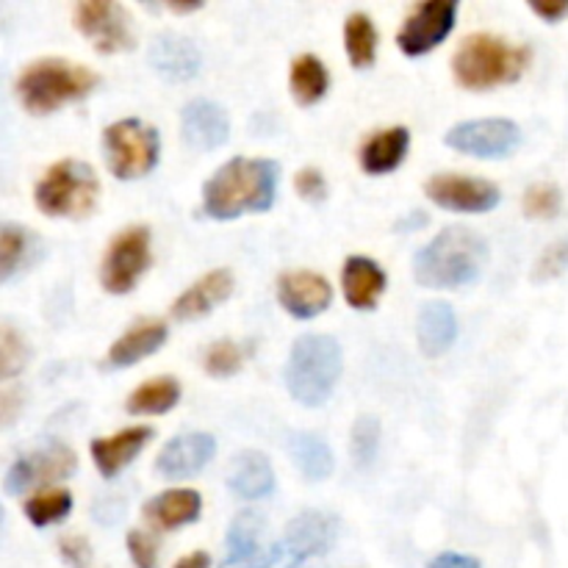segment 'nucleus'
Wrapping results in <instances>:
<instances>
[{
	"instance_id": "nucleus-1",
	"label": "nucleus",
	"mask_w": 568,
	"mask_h": 568,
	"mask_svg": "<svg viewBox=\"0 0 568 568\" xmlns=\"http://www.w3.org/2000/svg\"><path fill=\"white\" fill-rule=\"evenodd\" d=\"M281 166L270 159H231L203 186V214L211 220H239L264 214L275 205Z\"/></svg>"
},
{
	"instance_id": "nucleus-2",
	"label": "nucleus",
	"mask_w": 568,
	"mask_h": 568,
	"mask_svg": "<svg viewBox=\"0 0 568 568\" xmlns=\"http://www.w3.org/2000/svg\"><path fill=\"white\" fill-rule=\"evenodd\" d=\"M488 264V242L471 227H444L414 258V277L425 288H460L475 283Z\"/></svg>"
},
{
	"instance_id": "nucleus-3",
	"label": "nucleus",
	"mask_w": 568,
	"mask_h": 568,
	"mask_svg": "<svg viewBox=\"0 0 568 568\" xmlns=\"http://www.w3.org/2000/svg\"><path fill=\"white\" fill-rule=\"evenodd\" d=\"M532 61V50L527 44H514L494 33H471L464 39L453 59L455 81L471 92L514 83L525 75Z\"/></svg>"
},
{
	"instance_id": "nucleus-4",
	"label": "nucleus",
	"mask_w": 568,
	"mask_h": 568,
	"mask_svg": "<svg viewBox=\"0 0 568 568\" xmlns=\"http://www.w3.org/2000/svg\"><path fill=\"white\" fill-rule=\"evenodd\" d=\"M100 83L98 72L78 61L67 59H39L22 70L17 78V94L26 105L28 114L44 116L53 114L64 103H75L94 92Z\"/></svg>"
},
{
	"instance_id": "nucleus-5",
	"label": "nucleus",
	"mask_w": 568,
	"mask_h": 568,
	"mask_svg": "<svg viewBox=\"0 0 568 568\" xmlns=\"http://www.w3.org/2000/svg\"><path fill=\"white\" fill-rule=\"evenodd\" d=\"M344 369L342 344L325 333H308L294 342L286 364V388L305 408H320L336 388Z\"/></svg>"
},
{
	"instance_id": "nucleus-6",
	"label": "nucleus",
	"mask_w": 568,
	"mask_h": 568,
	"mask_svg": "<svg viewBox=\"0 0 568 568\" xmlns=\"http://www.w3.org/2000/svg\"><path fill=\"white\" fill-rule=\"evenodd\" d=\"M100 197V181L87 161L64 159L44 172L37 183V209L44 216L59 220H83L94 211Z\"/></svg>"
},
{
	"instance_id": "nucleus-7",
	"label": "nucleus",
	"mask_w": 568,
	"mask_h": 568,
	"mask_svg": "<svg viewBox=\"0 0 568 568\" xmlns=\"http://www.w3.org/2000/svg\"><path fill=\"white\" fill-rule=\"evenodd\" d=\"M105 164L120 181H136L150 175L159 164L161 136L142 120H120L103 131Z\"/></svg>"
},
{
	"instance_id": "nucleus-8",
	"label": "nucleus",
	"mask_w": 568,
	"mask_h": 568,
	"mask_svg": "<svg viewBox=\"0 0 568 568\" xmlns=\"http://www.w3.org/2000/svg\"><path fill=\"white\" fill-rule=\"evenodd\" d=\"M150 264H153L150 231L144 225L125 227L105 250L103 264H100V283L109 294H128L136 288Z\"/></svg>"
},
{
	"instance_id": "nucleus-9",
	"label": "nucleus",
	"mask_w": 568,
	"mask_h": 568,
	"mask_svg": "<svg viewBox=\"0 0 568 568\" xmlns=\"http://www.w3.org/2000/svg\"><path fill=\"white\" fill-rule=\"evenodd\" d=\"M75 26L98 53L114 55L136 48V31L125 6L114 0H83L75 6Z\"/></svg>"
},
{
	"instance_id": "nucleus-10",
	"label": "nucleus",
	"mask_w": 568,
	"mask_h": 568,
	"mask_svg": "<svg viewBox=\"0 0 568 568\" xmlns=\"http://www.w3.org/2000/svg\"><path fill=\"white\" fill-rule=\"evenodd\" d=\"M444 142H447V148L475 155V159H505V155L519 150L521 128L516 122L503 120V116L469 120L449 128Z\"/></svg>"
},
{
	"instance_id": "nucleus-11",
	"label": "nucleus",
	"mask_w": 568,
	"mask_h": 568,
	"mask_svg": "<svg viewBox=\"0 0 568 568\" xmlns=\"http://www.w3.org/2000/svg\"><path fill=\"white\" fill-rule=\"evenodd\" d=\"M455 20H458V3L455 0H425V3H416L397 33L399 50L405 55L430 53L453 33Z\"/></svg>"
},
{
	"instance_id": "nucleus-12",
	"label": "nucleus",
	"mask_w": 568,
	"mask_h": 568,
	"mask_svg": "<svg viewBox=\"0 0 568 568\" xmlns=\"http://www.w3.org/2000/svg\"><path fill=\"white\" fill-rule=\"evenodd\" d=\"M427 197L442 209L455 214H486L494 211L503 200L497 183L475 175H458V172H442L433 175L425 186Z\"/></svg>"
},
{
	"instance_id": "nucleus-13",
	"label": "nucleus",
	"mask_w": 568,
	"mask_h": 568,
	"mask_svg": "<svg viewBox=\"0 0 568 568\" xmlns=\"http://www.w3.org/2000/svg\"><path fill=\"white\" fill-rule=\"evenodd\" d=\"M75 466L78 458L67 444L50 442L48 447L39 449V453L14 460V466H11L9 475H6V494H9V497H17V494L42 486V483L64 480V477L75 475Z\"/></svg>"
},
{
	"instance_id": "nucleus-14",
	"label": "nucleus",
	"mask_w": 568,
	"mask_h": 568,
	"mask_svg": "<svg viewBox=\"0 0 568 568\" xmlns=\"http://www.w3.org/2000/svg\"><path fill=\"white\" fill-rule=\"evenodd\" d=\"M216 442L209 433H186L166 444L155 458V471L164 480H183V477H194L214 460Z\"/></svg>"
},
{
	"instance_id": "nucleus-15",
	"label": "nucleus",
	"mask_w": 568,
	"mask_h": 568,
	"mask_svg": "<svg viewBox=\"0 0 568 568\" xmlns=\"http://www.w3.org/2000/svg\"><path fill=\"white\" fill-rule=\"evenodd\" d=\"M181 133L189 148L211 153V150L222 148L227 142V136H231V120H227V111L220 103L197 98L183 105Z\"/></svg>"
},
{
	"instance_id": "nucleus-16",
	"label": "nucleus",
	"mask_w": 568,
	"mask_h": 568,
	"mask_svg": "<svg viewBox=\"0 0 568 568\" xmlns=\"http://www.w3.org/2000/svg\"><path fill=\"white\" fill-rule=\"evenodd\" d=\"M277 300L297 320H314L322 311L331 308L333 288L316 272L297 270L281 275V281H277Z\"/></svg>"
},
{
	"instance_id": "nucleus-17",
	"label": "nucleus",
	"mask_w": 568,
	"mask_h": 568,
	"mask_svg": "<svg viewBox=\"0 0 568 568\" xmlns=\"http://www.w3.org/2000/svg\"><path fill=\"white\" fill-rule=\"evenodd\" d=\"M148 59L153 70L170 83L192 81V78H197L200 67H203V55H200L197 44L192 39L181 37V33H159L150 42Z\"/></svg>"
},
{
	"instance_id": "nucleus-18",
	"label": "nucleus",
	"mask_w": 568,
	"mask_h": 568,
	"mask_svg": "<svg viewBox=\"0 0 568 568\" xmlns=\"http://www.w3.org/2000/svg\"><path fill=\"white\" fill-rule=\"evenodd\" d=\"M386 272L377 261L366 258V255H349L344 261L342 270V288L347 297L349 308L355 311H372L381 303L383 292H386Z\"/></svg>"
},
{
	"instance_id": "nucleus-19",
	"label": "nucleus",
	"mask_w": 568,
	"mask_h": 568,
	"mask_svg": "<svg viewBox=\"0 0 568 568\" xmlns=\"http://www.w3.org/2000/svg\"><path fill=\"white\" fill-rule=\"evenodd\" d=\"M233 294V272L214 270L200 277L197 283L186 288L181 297L172 303V316L178 322H194L200 316H209L220 303H225Z\"/></svg>"
},
{
	"instance_id": "nucleus-20",
	"label": "nucleus",
	"mask_w": 568,
	"mask_h": 568,
	"mask_svg": "<svg viewBox=\"0 0 568 568\" xmlns=\"http://www.w3.org/2000/svg\"><path fill=\"white\" fill-rule=\"evenodd\" d=\"M153 438V430L150 427H128V430L116 433V436L109 438H94L92 442V460L98 466L100 475L105 480H114V477L122 475L128 464L136 458L144 449V444Z\"/></svg>"
},
{
	"instance_id": "nucleus-21",
	"label": "nucleus",
	"mask_w": 568,
	"mask_h": 568,
	"mask_svg": "<svg viewBox=\"0 0 568 568\" xmlns=\"http://www.w3.org/2000/svg\"><path fill=\"white\" fill-rule=\"evenodd\" d=\"M142 514L148 519V525H153L155 530H178V527H186L200 519V514H203V497L197 491H192V488H172V491L148 499Z\"/></svg>"
},
{
	"instance_id": "nucleus-22",
	"label": "nucleus",
	"mask_w": 568,
	"mask_h": 568,
	"mask_svg": "<svg viewBox=\"0 0 568 568\" xmlns=\"http://www.w3.org/2000/svg\"><path fill=\"white\" fill-rule=\"evenodd\" d=\"M410 148V131L405 125L386 128V131H377L361 144V170L366 175H388V172L397 170L405 161Z\"/></svg>"
},
{
	"instance_id": "nucleus-23",
	"label": "nucleus",
	"mask_w": 568,
	"mask_h": 568,
	"mask_svg": "<svg viewBox=\"0 0 568 568\" xmlns=\"http://www.w3.org/2000/svg\"><path fill=\"white\" fill-rule=\"evenodd\" d=\"M416 338L427 358H438L447 353L458 338V316H455L453 305L442 303V300H430L422 305L419 320H416Z\"/></svg>"
},
{
	"instance_id": "nucleus-24",
	"label": "nucleus",
	"mask_w": 568,
	"mask_h": 568,
	"mask_svg": "<svg viewBox=\"0 0 568 568\" xmlns=\"http://www.w3.org/2000/svg\"><path fill=\"white\" fill-rule=\"evenodd\" d=\"M227 488L239 499H264L275 491V471L266 455L247 449L231 460L227 469Z\"/></svg>"
},
{
	"instance_id": "nucleus-25",
	"label": "nucleus",
	"mask_w": 568,
	"mask_h": 568,
	"mask_svg": "<svg viewBox=\"0 0 568 568\" xmlns=\"http://www.w3.org/2000/svg\"><path fill=\"white\" fill-rule=\"evenodd\" d=\"M166 336H170V331H166V325L161 320L142 322V325L125 331L114 344H111L109 355H105V364H109L111 369H128V366L150 358L155 349L164 347Z\"/></svg>"
},
{
	"instance_id": "nucleus-26",
	"label": "nucleus",
	"mask_w": 568,
	"mask_h": 568,
	"mask_svg": "<svg viewBox=\"0 0 568 568\" xmlns=\"http://www.w3.org/2000/svg\"><path fill=\"white\" fill-rule=\"evenodd\" d=\"M336 527L338 521L333 516L320 514V510H305L297 519L288 521L286 527V547H292L294 552L314 555V558H322V555L331 549V544L336 541Z\"/></svg>"
},
{
	"instance_id": "nucleus-27",
	"label": "nucleus",
	"mask_w": 568,
	"mask_h": 568,
	"mask_svg": "<svg viewBox=\"0 0 568 568\" xmlns=\"http://www.w3.org/2000/svg\"><path fill=\"white\" fill-rule=\"evenodd\" d=\"M42 253V242L31 231L3 222V227H0V281L9 283L17 272L37 264Z\"/></svg>"
},
{
	"instance_id": "nucleus-28",
	"label": "nucleus",
	"mask_w": 568,
	"mask_h": 568,
	"mask_svg": "<svg viewBox=\"0 0 568 568\" xmlns=\"http://www.w3.org/2000/svg\"><path fill=\"white\" fill-rule=\"evenodd\" d=\"M288 455L300 475L311 483H322L333 475V453L327 442L316 433L297 430L288 436Z\"/></svg>"
},
{
	"instance_id": "nucleus-29",
	"label": "nucleus",
	"mask_w": 568,
	"mask_h": 568,
	"mask_svg": "<svg viewBox=\"0 0 568 568\" xmlns=\"http://www.w3.org/2000/svg\"><path fill=\"white\" fill-rule=\"evenodd\" d=\"M181 403V383L175 377H155L142 383L136 392L128 397L125 408L133 416H161Z\"/></svg>"
},
{
	"instance_id": "nucleus-30",
	"label": "nucleus",
	"mask_w": 568,
	"mask_h": 568,
	"mask_svg": "<svg viewBox=\"0 0 568 568\" xmlns=\"http://www.w3.org/2000/svg\"><path fill=\"white\" fill-rule=\"evenodd\" d=\"M288 87H292L294 100H297L300 105L320 103L327 94V87H331L327 67L322 64V59H316V55L311 53L297 55L292 64V75H288Z\"/></svg>"
},
{
	"instance_id": "nucleus-31",
	"label": "nucleus",
	"mask_w": 568,
	"mask_h": 568,
	"mask_svg": "<svg viewBox=\"0 0 568 568\" xmlns=\"http://www.w3.org/2000/svg\"><path fill=\"white\" fill-rule=\"evenodd\" d=\"M344 48L355 70H369L377 59V28L369 14L353 11L344 22Z\"/></svg>"
},
{
	"instance_id": "nucleus-32",
	"label": "nucleus",
	"mask_w": 568,
	"mask_h": 568,
	"mask_svg": "<svg viewBox=\"0 0 568 568\" xmlns=\"http://www.w3.org/2000/svg\"><path fill=\"white\" fill-rule=\"evenodd\" d=\"M261 532H264V519L255 510H244L233 519L231 532H227V558H258L261 552Z\"/></svg>"
},
{
	"instance_id": "nucleus-33",
	"label": "nucleus",
	"mask_w": 568,
	"mask_h": 568,
	"mask_svg": "<svg viewBox=\"0 0 568 568\" xmlns=\"http://www.w3.org/2000/svg\"><path fill=\"white\" fill-rule=\"evenodd\" d=\"M72 514V494L67 488L33 494L26 503V516L33 527H50Z\"/></svg>"
},
{
	"instance_id": "nucleus-34",
	"label": "nucleus",
	"mask_w": 568,
	"mask_h": 568,
	"mask_svg": "<svg viewBox=\"0 0 568 568\" xmlns=\"http://www.w3.org/2000/svg\"><path fill=\"white\" fill-rule=\"evenodd\" d=\"M253 344H239V342H214L209 349H205L203 366L211 377H231L236 375L239 369L247 361Z\"/></svg>"
},
{
	"instance_id": "nucleus-35",
	"label": "nucleus",
	"mask_w": 568,
	"mask_h": 568,
	"mask_svg": "<svg viewBox=\"0 0 568 568\" xmlns=\"http://www.w3.org/2000/svg\"><path fill=\"white\" fill-rule=\"evenodd\" d=\"M525 214L530 220H555L560 214V205H564V197H560V189L555 183H532L525 192Z\"/></svg>"
},
{
	"instance_id": "nucleus-36",
	"label": "nucleus",
	"mask_w": 568,
	"mask_h": 568,
	"mask_svg": "<svg viewBox=\"0 0 568 568\" xmlns=\"http://www.w3.org/2000/svg\"><path fill=\"white\" fill-rule=\"evenodd\" d=\"M381 449V422L364 414L353 425V458L358 466H372Z\"/></svg>"
},
{
	"instance_id": "nucleus-37",
	"label": "nucleus",
	"mask_w": 568,
	"mask_h": 568,
	"mask_svg": "<svg viewBox=\"0 0 568 568\" xmlns=\"http://www.w3.org/2000/svg\"><path fill=\"white\" fill-rule=\"evenodd\" d=\"M31 358V349H28L26 338L14 331V327L3 325L0 331V375L9 381L17 372H22V366Z\"/></svg>"
},
{
	"instance_id": "nucleus-38",
	"label": "nucleus",
	"mask_w": 568,
	"mask_h": 568,
	"mask_svg": "<svg viewBox=\"0 0 568 568\" xmlns=\"http://www.w3.org/2000/svg\"><path fill=\"white\" fill-rule=\"evenodd\" d=\"M59 552L70 568H103L94 558L92 544L83 536H64L59 541Z\"/></svg>"
},
{
	"instance_id": "nucleus-39",
	"label": "nucleus",
	"mask_w": 568,
	"mask_h": 568,
	"mask_svg": "<svg viewBox=\"0 0 568 568\" xmlns=\"http://www.w3.org/2000/svg\"><path fill=\"white\" fill-rule=\"evenodd\" d=\"M568 270V239L564 242L552 244V247L547 250V253L538 258L536 270H532V281L536 283H544V281H552V277L564 275Z\"/></svg>"
},
{
	"instance_id": "nucleus-40",
	"label": "nucleus",
	"mask_w": 568,
	"mask_h": 568,
	"mask_svg": "<svg viewBox=\"0 0 568 568\" xmlns=\"http://www.w3.org/2000/svg\"><path fill=\"white\" fill-rule=\"evenodd\" d=\"M128 555L136 568H159V544L142 530H131L125 538Z\"/></svg>"
},
{
	"instance_id": "nucleus-41",
	"label": "nucleus",
	"mask_w": 568,
	"mask_h": 568,
	"mask_svg": "<svg viewBox=\"0 0 568 568\" xmlns=\"http://www.w3.org/2000/svg\"><path fill=\"white\" fill-rule=\"evenodd\" d=\"M261 568H325V564H322V558L294 552L292 547L281 544V547H275L266 552V560Z\"/></svg>"
},
{
	"instance_id": "nucleus-42",
	"label": "nucleus",
	"mask_w": 568,
	"mask_h": 568,
	"mask_svg": "<svg viewBox=\"0 0 568 568\" xmlns=\"http://www.w3.org/2000/svg\"><path fill=\"white\" fill-rule=\"evenodd\" d=\"M294 189H297L300 197L308 200V203H322V200L327 197V181L316 166L300 170L297 178H294Z\"/></svg>"
},
{
	"instance_id": "nucleus-43",
	"label": "nucleus",
	"mask_w": 568,
	"mask_h": 568,
	"mask_svg": "<svg viewBox=\"0 0 568 568\" xmlns=\"http://www.w3.org/2000/svg\"><path fill=\"white\" fill-rule=\"evenodd\" d=\"M122 516H125V503H122L120 497H103L94 505V519H98L100 525H116Z\"/></svg>"
},
{
	"instance_id": "nucleus-44",
	"label": "nucleus",
	"mask_w": 568,
	"mask_h": 568,
	"mask_svg": "<svg viewBox=\"0 0 568 568\" xmlns=\"http://www.w3.org/2000/svg\"><path fill=\"white\" fill-rule=\"evenodd\" d=\"M530 11L544 22H560L568 17V0H532Z\"/></svg>"
},
{
	"instance_id": "nucleus-45",
	"label": "nucleus",
	"mask_w": 568,
	"mask_h": 568,
	"mask_svg": "<svg viewBox=\"0 0 568 568\" xmlns=\"http://www.w3.org/2000/svg\"><path fill=\"white\" fill-rule=\"evenodd\" d=\"M427 568H483V564L471 555H460V552H442L427 564Z\"/></svg>"
},
{
	"instance_id": "nucleus-46",
	"label": "nucleus",
	"mask_w": 568,
	"mask_h": 568,
	"mask_svg": "<svg viewBox=\"0 0 568 568\" xmlns=\"http://www.w3.org/2000/svg\"><path fill=\"white\" fill-rule=\"evenodd\" d=\"M175 568H211V558L209 552H192L183 560H178Z\"/></svg>"
},
{
	"instance_id": "nucleus-47",
	"label": "nucleus",
	"mask_w": 568,
	"mask_h": 568,
	"mask_svg": "<svg viewBox=\"0 0 568 568\" xmlns=\"http://www.w3.org/2000/svg\"><path fill=\"white\" fill-rule=\"evenodd\" d=\"M266 555H258V558H227L222 568H261L264 566Z\"/></svg>"
}]
</instances>
